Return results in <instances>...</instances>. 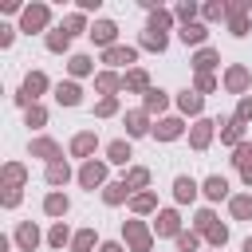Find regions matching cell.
Listing matches in <instances>:
<instances>
[{
	"instance_id": "1",
	"label": "cell",
	"mask_w": 252,
	"mask_h": 252,
	"mask_svg": "<svg viewBox=\"0 0 252 252\" xmlns=\"http://www.w3.org/2000/svg\"><path fill=\"white\" fill-rule=\"evenodd\" d=\"M91 39H98V43H110V39H114V24H110V20H98V24L91 28Z\"/></svg>"
},
{
	"instance_id": "2",
	"label": "cell",
	"mask_w": 252,
	"mask_h": 252,
	"mask_svg": "<svg viewBox=\"0 0 252 252\" xmlns=\"http://www.w3.org/2000/svg\"><path fill=\"white\" fill-rule=\"evenodd\" d=\"M43 87H47V79H43V75H28V83H24V94H20V102L35 98V91H43Z\"/></svg>"
},
{
	"instance_id": "3",
	"label": "cell",
	"mask_w": 252,
	"mask_h": 252,
	"mask_svg": "<svg viewBox=\"0 0 252 252\" xmlns=\"http://www.w3.org/2000/svg\"><path fill=\"white\" fill-rule=\"evenodd\" d=\"M43 20H47V8H28V12H24V28H28V32L39 28Z\"/></svg>"
},
{
	"instance_id": "4",
	"label": "cell",
	"mask_w": 252,
	"mask_h": 252,
	"mask_svg": "<svg viewBox=\"0 0 252 252\" xmlns=\"http://www.w3.org/2000/svg\"><path fill=\"white\" fill-rule=\"evenodd\" d=\"M79 177H83V185H91V189H94V185L102 181V165H94V161H91V165H83V173H79Z\"/></svg>"
},
{
	"instance_id": "5",
	"label": "cell",
	"mask_w": 252,
	"mask_h": 252,
	"mask_svg": "<svg viewBox=\"0 0 252 252\" xmlns=\"http://www.w3.org/2000/svg\"><path fill=\"white\" fill-rule=\"evenodd\" d=\"M173 189H177V201H193V197H197V185H193L189 177H177Z\"/></svg>"
},
{
	"instance_id": "6",
	"label": "cell",
	"mask_w": 252,
	"mask_h": 252,
	"mask_svg": "<svg viewBox=\"0 0 252 252\" xmlns=\"http://www.w3.org/2000/svg\"><path fill=\"white\" fill-rule=\"evenodd\" d=\"M205 193H209L213 201H220V197L228 193V185H224V177H209V181H205Z\"/></svg>"
},
{
	"instance_id": "7",
	"label": "cell",
	"mask_w": 252,
	"mask_h": 252,
	"mask_svg": "<svg viewBox=\"0 0 252 252\" xmlns=\"http://www.w3.org/2000/svg\"><path fill=\"white\" fill-rule=\"evenodd\" d=\"M181 39H185V43H201V39H205V28H201V24H185V28H181Z\"/></svg>"
},
{
	"instance_id": "8",
	"label": "cell",
	"mask_w": 252,
	"mask_h": 252,
	"mask_svg": "<svg viewBox=\"0 0 252 252\" xmlns=\"http://www.w3.org/2000/svg\"><path fill=\"white\" fill-rule=\"evenodd\" d=\"M59 102L75 106V102H79V87H75V83H59Z\"/></svg>"
},
{
	"instance_id": "9",
	"label": "cell",
	"mask_w": 252,
	"mask_h": 252,
	"mask_svg": "<svg viewBox=\"0 0 252 252\" xmlns=\"http://www.w3.org/2000/svg\"><path fill=\"white\" fill-rule=\"evenodd\" d=\"M209 134H213V122H197V130H193V146H197V150L209 146Z\"/></svg>"
},
{
	"instance_id": "10",
	"label": "cell",
	"mask_w": 252,
	"mask_h": 252,
	"mask_svg": "<svg viewBox=\"0 0 252 252\" xmlns=\"http://www.w3.org/2000/svg\"><path fill=\"white\" fill-rule=\"evenodd\" d=\"M106 59H110V63H134V51H130V47H110Z\"/></svg>"
},
{
	"instance_id": "11",
	"label": "cell",
	"mask_w": 252,
	"mask_h": 252,
	"mask_svg": "<svg viewBox=\"0 0 252 252\" xmlns=\"http://www.w3.org/2000/svg\"><path fill=\"white\" fill-rule=\"evenodd\" d=\"M177 134H181V122H177V118H165V122L158 126V138H177Z\"/></svg>"
},
{
	"instance_id": "12",
	"label": "cell",
	"mask_w": 252,
	"mask_h": 252,
	"mask_svg": "<svg viewBox=\"0 0 252 252\" xmlns=\"http://www.w3.org/2000/svg\"><path fill=\"white\" fill-rule=\"evenodd\" d=\"M16 240H20V244H24V248H28V252H32V248H35V240H39V232H35V228H32V224H24V228H20V236H16Z\"/></svg>"
},
{
	"instance_id": "13",
	"label": "cell",
	"mask_w": 252,
	"mask_h": 252,
	"mask_svg": "<svg viewBox=\"0 0 252 252\" xmlns=\"http://www.w3.org/2000/svg\"><path fill=\"white\" fill-rule=\"evenodd\" d=\"M47 213H51V217H59V213H67V197H59V193H51V197H47Z\"/></svg>"
},
{
	"instance_id": "14",
	"label": "cell",
	"mask_w": 252,
	"mask_h": 252,
	"mask_svg": "<svg viewBox=\"0 0 252 252\" xmlns=\"http://www.w3.org/2000/svg\"><path fill=\"white\" fill-rule=\"evenodd\" d=\"M126 130L130 134H146V114H130L126 118Z\"/></svg>"
},
{
	"instance_id": "15",
	"label": "cell",
	"mask_w": 252,
	"mask_h": 252,
	"mask_svg": "<svg viewBox=\"0 0 252 252\" xmlns=\"http://www.w3.org/2000/svg\"><path fill=\"white\" fill-rule=\"evenodd\" d=\"M47 181H51V185H59V181H67V165H59V161H51V169H47Z\"/></svg>"
},
{
	"instance_id": "16",
	"label": "cell",
	"mask_w": 252,
	"mask_h": 252,
	"mask_svg": "<svg viewBox=\"0 0 252 252\" xmlns=\"http://www.w3.org/2000/svg\"><path fill=\"white\" fill-rule=\"evenodd\" d=\"M158 232H177V217L173 213H161L158 217Z\"/></svg>"
},
{
	"instance_id": "17",
	"label": "cell",
	"mask_w": 252,
	"mask_h": 252,
	"mask_svg": "<svg viewBox=\"0 0 252 252\" xmlns=\"http://www.w3.org/2000/svg\"><path fill=\"white\" fill-rule=\"evenodd\" d=\"M232 213L236 217H252V197H236L232 201Z\"/></svg>"
},
{
	"instance_id": "18",
	"label": "cell",
	"mask_w": 252,
	"mask_h": 252,
	"mask_svg": "<svg viewBox=\"0 0 252 252\" xmlns=\"http://www.w3.org/2000/svg\"><path fill=\"white\" fill-rule=\"evenodd\" d=\"M91 150H94V138L91 134H79L75 138V154H91Z\"/></svg>"
},
{
	"instance_id": "19",
	"label": "cell",
	"mask_w": 252,
	"mask_h": 252,
	"mask_svg": "<svg viewBox=\"0 0 252 252\" xmlns=\"http://www.w3.org/2000/svg\"><path fill=\"white\" fill-rule=\"evenodd\" d=\"M126 158H130V146L126 142H114L110 146V161H126Z\"/></svg>"
},
{
	"instance_id": "20",
	"label": "cell",
	"mask_w": 252,
	"mask_h": 252,
	"mask_svg": "<svg viewBox=\"0 0 252 252\" xmlns=\"http://www.w3.org/2000/svg\"><path fill=\"white\" fill-rule=\"evenodd\" d=\"M146 47H158V51H161V47H165V35L150 28V32H146Z\"/></svg>"
},
{
	"instance_id": "21",
	"label": "cell",
	"mask_w": 252,
	"mask_h": 252,
	"mask_svg": "<svg viewBox=\"0 0 252 252\" xmlns=\"http://www.w3.org/2000/svg\"><path fill=\"white\" fill-rule=\"evenodd\" d=\"M67 39H71V32H55L47 43H51V51H63V47H67Z\"/></svg>"
},
{
	"instance_id": "22",
	"label": "cell",
	"mask_w": 252,
	"mask_h": 252,
	"mask_svg": "<svg viewBox=\"0 0 252 252\" xmlns=\"http://www.w3.org/2000/svg\"><path fill=\"white\" fill-rule=\"evenodd\" d=\"M71 71H75V75H87V71H91V59H87V55H75V59H71Z\"/></svg>"
},
{
	"instance_id": "23",
	"label": "cell",
	"mask_w": 252,
	"mask_h": 252,
	"mask_svg": "<svg viewBox=\"0 0 252 252\" xmlns=\"http://www.w3.org/2000/svg\"><path fill=\"white\" fill-rule=\"evenodd\" d=\"M146 106H150V110H161V106H165V94H161V91H150V94H146Z\"/></svg>"
},
{
	"instance_id": "24",
	"label": "cell",
	"mask_w": 252,
	"mask_h": 252,
	"mask_svg": "<svg viewBox=\"0 0 252 252\" xmlns=\"http://www.w3.org/2000/svg\"><path fill=\"white\" fill-rule=\"evenodd\" d=\"M181 110H201V94H181Z\"/></svg>"
},
{
	"instance_id": "25",
	"label": "cell",
	"mask_w": 252,
	"mask_h": 252,
	"mask_svg": "<svg viewBox=\"0 0 252 252\" xmlns=\"http://www.w3.org/2000/svg\"><path fill=\"white\" fill-rule=\"evenodd\" d=\"M91 244H94V232H79L75 236V252H87Z\"/></svg>"
},
{
	"instance_id": "26",
	"label": "cell",
	"mask_w": 252,
	"mask_h": 252,
	"mask_svg": "<svg viewBox=\"0 0 252 252\" xmlns=\"http://www.w3.org/2000/svg\"><path fill=\"white\" fill-rule=\"evenodd\" d=\"M224 142H240V118L224 126Z\"/></svg>"
},
{
	"instance_id": "27",
	"label": "cell",
	"mask_w": 252,
	"mask_h": 252,
	"mask_svg": "<svg viewBox=\"0 0 252 252\" xmlns=\"http://www.w3.org/2000/svg\"><path fill=\"white\" fill-rule=\"evenodd\" d=\"M236 165H240V169H248V165H252V150H248V146H240V150H236Z\"/></svg>"
},
{
	"instance_id": "28",
	"label": "cell",
	"mask_w": 252,
	"mask_h": 252,
	"mask_svg": "<svg viewBox=\"0 0 252 252\" xmlns=\"http://www.w3.org/2000/svg\"><path fill=\"white\" fill-rule=\"evenodd\" d=\"M213 63H217V55H213V51H201V55H197V67H201V71H209Z\"/></svg>"
},
{
	"instance_id": "29",
	"label": "cell",
	"mask_w": 252,
	"mask_h": 252,
	"mask_svg": "<svg viewBox=\"0 0 252 252\" xmlns=\"http://www.w3.org/2000/svg\"><path fill=\"white\" fill-rule=\"evenodd\" d=\"M122 193H126V185H110V189H106V201L114 205V201H122Z\"/></svg>"
},
{
	"instance_id": "30",
	"label": "cell",
	"mask_w": 252,
	"mask_h": 252,
	"mask_svg": "<svg viewBox=\"0 0 252 252\" xmlns=\"http://www.w3.org/2000/svg\"><path fill=\"white\" fill-rule=\"evenodd\" d=\"M244 79H248L244 71H232V75H228V87H236V91H240V87H244Z\"/></svg>"
},
{
	"instance_id": "31",
	"label": "cell",
	"mask_w": 252,
	"mask_h": 252,
	"mask_svg": "<svg viewBox=\"0 0 252 252\" xmlns=\"http://www.w3.org/2000/svg\"><path fill=\"white\" fill-rule=\"evenodd\" d=\"M35 154H43V158H55V146H51V142H35Z\"/></svg>"
},
{
	"instance_id": "32",
	"label": "cell",
	"mask_w": 252,
	"mask_h": 252,
	"mask_svg": "<svg viewBox=\"0 0 252 252\" xmlns=\"http://www.w3.org/2000/svg\"><path fill=\"white\" fill-rule=\"evenodd\" d=\"M63 240H67V228H63V224H59V228H51V244H63Z\"/></svg>"
},
{
	"instance_id": "33",
	"label": "cell",
	"mask_w": 252,
	"mask_h": 252,
	"mask_svg": "<svg viewBox=\"0 0 252 252\" xmlns=\"http://www.w3.org/2000/svg\"><path fill=\"white\" fill-rule=\"evenodd\" d=\"M177 244H181V252H193V248H197V236H181Z\"/></svg>"
},
{
	"instance_id": "34",
	"label": "cell",
	"mask_w": 252,
	"mask_h": 252,
	"mask_svg": "<svg viewBox=\"0 0 252 252\" xmlns=\"http://www.w3.org/2000/svg\"><path fill=\"white\" fill-rule=\"evenodd\" d=\"M236 118H240V122H244V118H252V98H244V102H240V114H236Z\"/></svg>"
},
{
	"instance_id": "35",
	"label": "cell",
	"mask_w": 252,
	"mask_h": 252,
	"mask_svg": "<svg viewBox=\"0 0 252 252\" xmlns=\"http://www.w3.org/2000/svg\"><path fill=\"white\" fill-rule=\"evenodd\" d=\"M130 87H134V91H138V87H146V75H142V71H134V75H130Z\"/></svg>"
},
{
	"instance_id": "36",
	"label": "cell",
	"mask_w": 252,
	"mask_h": 252,
	"mask_svg": "<svg viewBox=\"0 0 252 252\" xmlns=\"http://www.w3.org/2000/svg\"><path fill=\"white\" fill-rule=\"evenodd\" d=\"M130 185H146V169H134L130 173Z\"/></svg>"
},
{
	"instance_id": "37",
	"label": "cell",
	"mask_w": 252,
	"mask_h": 252,
	"mask_svg": "<svg viewBox=\"0 0 252 252\" xmlns=\"http://www.w3.org/2000/svg\"><path fill=\"white\" fill-rule=\"evenodd\" d=\"M102 252H122V244H106V248H102Z\"/></svg>"
},
{
	"instance_id": "38",
	"label": "cell",
	"mask_w": 252,
	"mask_h": 252,
	"mask_svg": "<svg viewBox=\"0 0 252 252\" xmlns=\"http://www.w3.org/2000/svg\"><path fill=\"white\" fill-rule=\"evenodd\" d=\"M244 252H252V240H248V244H244Z\"/></svg>"
}]
</instances>
